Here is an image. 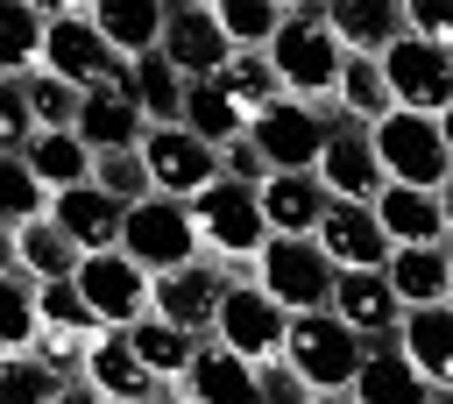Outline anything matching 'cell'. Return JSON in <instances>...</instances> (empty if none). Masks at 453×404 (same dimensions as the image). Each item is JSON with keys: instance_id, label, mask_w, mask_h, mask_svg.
I'll return each instance as SVG.
<instances>
[{"instance_id": "9a60e30c", "label": "cell", "mask_w": 453, "mask_h": 404, "mask_svg": "<svg viewBox=\"0 0 453 404\" xmlns=\"http://www.w3.org/2000/svg\"><path fill=\"white\" fill-rule=\"evenodd\" d=\"M319 184H326L333 198H347V206H375V198L389 191V170H382L368 128L333 120V142H326V156H319Z\"/></svg>"}, {"instance_id": "ab89813d", "label": "cell", "mask_w": 453, "mask_h": 404, "mask_svg": "<svg viewBox=\"0 0 453 404\" xmlns=\"http://www.w3.org/2000/svg\"><path fill=\"white\" fill-rule=\"evenodd\" d=\"M21 85H28V106H35V128H78V113H85V92L78 85H64L57 71H35Z\"/></svg>"}, {"instance_id": "e575fe53", "label": "cell", "mask_w": 453, "mask_h": 404, "mask_svg": "<svg viewBox=\"0 0 453 404\" xmlns=\"http://www.w3.org/2000/svg\"><path fill=\"white\" fill-rule=\"evenodd\" d=\"M389 113H396V99H389L382 57H347V71H340V120L375 128V120H389Z\"/></svg>"}, {"instance_id": "60d3db41", "label": "cell", "mask_w": 453, "mask_h": 404, "mask_svg": "<svg viewBox=\"0 0 453 404\" xmlns=\"http://www.w3.org/2000/svg\"><path fill=\"white\" fill-rule=\"evenodd\" d=\"M57 376L35 361V354H7L0 361V404H57Z\"/></svg>"}, {"instance_id": "5bb4252c", "label": "cell", "mask_w": 453, "mask_h": 404, "mask_svg": "<svg viewBox=\"0 0 453 404\" xmlns=\"http://www.w3.org/2000/svg\"><path fill=\"white\" fill-rule=\"evenodd\" d=\"M163 57H170L191 85L219 78V71L234 64V43H226V28H219V7H212V0H177V7H170V28H163Z\"/></svg>"}, {"instance_id": "816d5d0a", "label": "cell", "mask_w": 453, "mask_h": 404, "mask_svg": "<svg viewBox=\"0 0 453 404\" xmlns=\"http://www.w3.org/2000/svg\"><path fill=\"white\" fill-rule=\"evenodd\" d=\"M142 404H177V397H170V390H156V397H142Z\"/></svg>"}, {"instance_id": "52a82bcc", "label": "cell", "mask_w": 453, "mask_h": 404, "mask_svg": "<svg viewBox=\"0 0 453 404\" xmlns=\"http://www.w3.org/2000/svg\"><path fill=\"white\" fill-rule=\"evenodd\" d=\"M255 284H262L290 319H304V312H333L340 269L326 262V248H319V241H269V248H262V262H255Z\"/></svg>"}, {"instance_id": "3957f363", "label": "cell", "mask_w": 453, "mask_h": 404, "mask_svg": "<svg viewBox=\"0 0 453 404\" xmlns=\"http://www.w3.org/2000/svg\"><path fill=\"white\" fill-rule=\"evenodd\" d=\"M120 255L149 276H170V269H191L205 262V234H198V213L184 198H142L127 206V234H120Z\"/></svg>"}, {"instance_id": "ba28073f", "label": "cell", "mask_w": 453, "mask_h": 404, "mask_svg": "<svg viewBox=\"0 0 453 404\" xmlns=\"http://www.w3.org/2000/svg\"><path fill=\"white\" fill-rule=\"evenodd\" d=\"M333 120H340V113H326V106L283 99V106H269V113L248 128V142L269 156L276 177H319V156H326V142H333Z\"/></svg>"}, {"instance_id": "cb8c5ba5", "label": "cell", "mask_w": 453, "mask_h": 404, "mask_svg": "<svg viewBox=\"0 0 453 404\" xmlns=\"http://www.w3.org/2000/svg\"><path fill=\"white\" fill-rule=\"evenodd\" d=\"M184 397L191 404H262V383H255V361H241L234 347L205 340L191 376H184Z\"/></svg>"}, {"instance_id": "db71d44e", "label": "cell", "mask_w": 453, "mask_h": 404, "mask_svg": "<svg viewBox=\"0 0 453 404\" xmlns=\"http://www.w3.org/2000/svg\"><path fill=\"white\" fill-rule=\"evenodd\" d=\"M432 404H453V390H439V397H432Z\"/></svg>"}, {"instance_id": "bcb514c9", "label": "cell", "mask_w": 453, "mask_h": 404, "mask_svg": "<svg viewBox=\"0 0 453 404\" xmlns=\"http://www.w3.org/2000/svg\"><path fill=\"white\" fill-rule=\"evenodd\" d=\"M99 340V333H92ZM85 333H57V326H42V340H35V361L50 369V376H64V369H78L85 376V347H92Z\"/></svg>"}, {"instance_id": "7a4b0ae2", "label": "cell", "mask_w": 453, "mask_h": 404, "mask_svg": "<svg viewBox=\"0 0 453 404\" xmlns=\"http://www.w3.org/2000/svg\"><path fill=\"white\" fill-rule=\"evenodd\" d=\"M42 71H57L78 92H127L134 85V64L92 28V0L50 7V57H42Z\"/></svg>"}, {"instance_id": "7dc6e473", "label": "cell", "mask_w": 453, "mask_h": 404, "mask_svg": "<svg viewBox=\"0 0 453 404\" xmlns=\"http://www.w3.org/2000/svg\"><path fill=\"white\" fill-rule=\"evenodd\" d=\"M219 163H226V177H234V184H248V191H262V184L276 177V170H269V156H262L248 135H241L234 149H219Z\"/></svg>"}, {"instance_id": "d590c367", "label": "cell", "mask_w": 453, "mask_h": 404, "mask_svg": "<svg viewBox=\"0 0 453 404\" xmlns=\"http://www.w3.org/2000/svg\"><path fill=\"white\" fill-rule=\"evenodd\" d=\"M184 128H191L198 142H212V149H234L255 120H248V113L212 85V78H205V85H191V99H184Z\"/></svg>"}, {"instance_id": "f6af8a7d", "label": "cell", "mask_w": 453, "mask_h": 404, "mask_svg": "<svg viewBox=\"0 0 453 404\" xmlns=\"http://www.w3.org/2000/svg\"><path fill=\"white\" fill-rule=\"evenodd\" d=\"M255 383H262V404H311V397H319L283 354H276V361H255Z\"/></svg>"}, {"instance_id": "ac0fdd59", "label": "cell", "mask_w": 453, "mask_h": 404, "mask_svg": "<svg viewBox=\"0 0 453 404\" xmlns=\"http://www.w3.org/2000/svg\"><path fill=\"white\" fill-rule=\"evenodd\" d=\"M375 220L396 248H453V227H446V198L439 191H418V184H389L375 198Z\"/></svg>"}, {"instance_id": "f5cc1de1", "label": "cell", "mask_w": 453, "mask_h": 404, "mask_svg": "<svg viewBox=\"0 0 453 404\" xmlns=\"http://www.w3.org/2000/svg\"><path fill=\"white\" fill-rule=\"evenodd\" d=\"M311 404H354V397H347V390H340V397H311Z\"/></svg>"}, {"instance_id": "83f0119b", "label": "cell", "mask_w": 453, "mask_h": 404, "mask_svg": "<svg viewBox=\"0 0 453 404\" xmlns=\"http://www.w3.org/2000/svg\"><path fill=\"white\" fill-rule=\"evenodd\" d=\"M7 262H21L35 284H71V276L85 269V248H78L57 220H35V227L7 234Z\"/></svg>"}, {"instance_id": "c3c4849f", "label": "cell", "mask_w": 453, "mask_h": 404, "mask_svg": "<svg viewBox=\"0 0 453 404\" xmlns=\"http://www.w3.org/2000/svg\"><path fill=\"white\" fill-rule=\"evenodd\" d=\"M57 404H113V397H106V390H92V383H64V390H57Z\"/></svg>"}, {"instance_id": "d4e9b609", "label": "cell", "mask_w": 453, "mask_h": 404, "mask_svg": "<svg viewBox=\"0 0 453 404\" xmlns=\"http://www.w3.org/2000/svg\"><path fill=\"white\" fill-rule=\"evenodd\" d=\"M326 21L347 43V57H389L403 43V7H389V0H333Z\"/></svg>"}, {"instance_id": "44dd1931", "label": "cell", "mask_w": 453, "mask_h": 404, "mask_svg": "<svg viewBox=\"0 0 453 404\" xmlns=\"http://www.w3.org/2000/svg\"><path fill=\"white\" fill-rule=\"evenodd\" d=\"M78 383H92V390H106L113 404H142V397H156L163 383L142 369V354H134V340L127 333H99L92 347H85V376Z\"/></svg>"}, {"instance_id": "7402d4cb", "label": "cell", "mask_w": 453, "mask_h": 404, "mask_svg": "<svg viewBox=\"0 0 453 404\" xmlns=\"http://www.w3.org/2000/svg\"><path fill=\"white\" fill-rule=\"evenodd\" d=\"M92 28H99L127 64H142V57H156V50H163L170 7H156V0H92Z\"/></svg>"}, {"instance_id": "d6986e66", "label": "cell", "mask_w": 453, "mask_h": 404, "mask_svg": "<svg viewBox=\"0 0 453 404\" xmlns=\"http://www.w3.org/2000/svg\"><path fill=\"white\" fill-rule=\"evenodd\" d=\"M50 220H57L85 255H113V248H120V234H127V206H120V198H106L99 184L57 191V198H50Z\"/></svg>"}, {"instance_id": "836d02e7", "label": "cell", "mask_w": 453, "mask_h": 404, "mask_svg": "<svg viewBox=\"0 0 453 404\" xmlns=\"http://www.w3.org/2000/svg\"><path fill=\"white\" fill-rule=\"evenodd\" d=\"M212 85H219L248 120H262L269 106H283V99H290V92H283V78H276V64H269V57H255V50H234V64H226Z\"/></svg>"}, {"instance_id": "6da1fadb", "label": "cell", "mask_w": 453, "mask_h": 404, "mask_svg": "<svg viewBox=\"0 0 453 404\" xmlns=\"http://www.w3.org/2000/svg\"><path fill=\"white\" fill-rule=\"evenodd\" d=\"M269 64H276V78H283V92H290V99H304V106H319V99H340V71H347V43L333 35V21H326V7H290V21H283V35L269 43Z\"/></svg>"}, {"instance_id": "4316f807", "label": "cell", "mask_w": 453, "mask_h": 404, "mask_svg": "<svg viewBox=\"0 0 453 404\" xmlns=\"http://www.w3.org/2000/svg\"><path fill=\"white\" fill-rule=\"evenodd\" d=\"M71 135H78L92 156H113V149H142L149 120H142V106H134L127 92H85V113H78Z\"/></svg>"}, {"instance_id": "277c9868", "label": "cell", "mask_w": 453, "mask_h": 404, "mask_svg": "<svg viewBox=\"0 0 453 404\" xmlns=\"http://www.w3.org/2000/svg\"><path fill=\"white\" fill-rule=\"evenodd\" d=\"M283 361H290L319 397H340V390H354V376H361V361H368V340H361L340 312H304V319H290V333H283Z\"/></svg>"}, {"instance_id": "d6a6232c", "label": "cell", "mask_w": 453, "mask_h": 404, "mask_svg": "<svg viewBox=\"0 0 453 404\" xmlns=\"http://www.w3.org/2000/svg\"><path fill=\"white\" fill-rule=\"evenodd\" d=\"M42 57H50V7L42 0L7 7V21H0V64H7V78H35Z\"/></svg>"}, {"instance_id": "f546056e", "label": "cell", "mask_w": 453, "mask_h": 404, "mask_svg": "<svg viewBox=\"0 0 453 404\" xmlns=\"http://www.w3.org/2000/svg\"><path fill=\"white\" fill-rule=\"evenodd\" d=\"M127 340H134V354H142V369L163 383V390H184V376H191V361H198V333H184V326H170V319H142V326H127Z\"/></svg>"}, {"instance_id": "9c48e42d", "label": "cell", "mask_w": 453, "mask_h": 404, "mask_svg": "<svg viewBox=\"0 0 453 404\" xmlns=\"http://www.w3.org/2000/svg\"><path fill=\"white\" fill-rule=\"evenodd\" d=\"M78 291H85V305H92L99 333H127V326H142V319L156 312V276H149V269H134L120 248H113V255H85Z\"/></svg>"}, {"instance_id": "4dcf8cb0", "label": "cell", "mask_w": 453, "mask_h": 404, "mask_svg": "<svg viewBox=\"0 0 453 404\" xmlns=\"http://www.w3.org/2000/svg\"><path fill=\"white\" fill-rule=\"evenodd\" d=\"M127 99L142 106V120L149 128H184V99H191V78L156 50V57H142L134 64V85H127Z\"/></svg>"}, {"instance_id": "603a6c76", "label": "cell", "mask_w": 453, "mask_h": 404, "mask_svg": "<svg viewBox=\"0 0 453 404\" xmlns=\"http://www.w3.org/2000/svg\"><path fill=\"white\" fill-rule=\"evenodd\" d=\"M382 276H389V291L403 298V312L453 305V248H396Z\"/></svg>"}, {"instance_id": "5b68a950", "label": "cell", "mask_w": 453, "mask_h": 404, "mask_svg": "<svg viewBox=\"0 0 453 404\" xmlns=\"http://www.w3.org/2000/svg\"><path fill=\"white\" fill-rule=\"evenodd\" d=\"M368 142H375V156H382V170H389V184H418V191H446V177H453V149H446V128L432 120V113H389V120H375L368 128Z\"/></svg>"}, {"instance_id": "681fc988", "label": "cell", "mask_w": 453, "mask_h": 404, "mask_svg": "<svg viewBox=\"0 0 453 404\" xmlns=\"http://www.w3.org/2000/svg\"><path fill=\"white\" fill-rule=\"evenodd\" d=\"M439 128H446V149H453V106H446V113H439Z\"/></svg>"}, {"instance_id": "4fadbf2b", "label": "cell", "mask_w": 453, "mask_h": 404, "mask_svg": "<svg viewBox=\"0 0 453 404\" xmlns=\"http://www.w3.org/2000/svg\"><path fill=\"white\" fill-rule=\"evenodd\" d=\"M283 333H290V312L262 284H234L226 305H219V326H212V340L234 347L241 361H276L283 354Z\"/></svg>"}, {"instance_id": "8fae6325", "label": "cell", "mask_w": 453, "mask_h": 404, "mask_svg": "<svg viewBox=\"0 0 453 404\" xmlns=\"http://www.w3.org/2000/svg\"><path fill=\"white\" fill-rule=\"evenodd\" d=\"M382 78H389V99L403 106V113H446L453 106V50H439V43H418V35H403L389 57H382Z\"/></svg>"}, {"instance_id": "1f68e13d", "label": "cell", "mask_w": 453, "mask_h": 404, "mask_svg": "<svg viewBox=\"0 0 453 404\" xmlns=\"http://www.w3.org/2000/svg\"><path fill=\"white\" fill-rule=\"evenodd\" d=\"M21 156H28V170L50 184V198H57V191H78V184H92V163H99V156H92V149H85L71 128H42V135H35Z\"/></svg>"}, {"instance_id": "f907efd6", "label": "cell", "mask_w": 453, "mask_h": 404, "mask_svg": "<svg viewBox=\"0 0 453 404\" xmlns=\"http://www.w3.org/2000/svg\"><path fill=\"white\" fill-rule=\"evenodd\" d=\"M439 198H446V227H453V177H446V191H439Z\"/></svg>"}, {"instance_id": "f35d334b", "label": "cell", "mask_w": 453, "mask_h": 404, "mask_svg": "<svg viewBox=\"0 0 453 404\" xmlns=\"http://www.w3.org/2000/svg\"><path fill=\"white\" fill-rule=\"evenodd\" d=\"M92 184H99L106 198H120V206H142V198H156V177H149L142 149H113V156H99V163H92Z\"/></svg>"}, {"instance_id": "7c38bea8", "label": "cell", "mask_w": 453, "mask_h": 404, "mask_svg": "<svg viewBox=\"0 0 453 404\" xmlns=\"http://www.w3.org/2000/svg\"><path fill=\"white\" fill-rule=\"evenodd\" d=\"M226 291H234V269L205 255V262H191V269H170V276H156V319H170V326H184V333L212 340Z\"/></svg>"}, {"instance_id": "8992f818", "label": "cell", "mask_w": 453, "mask_h": 404, "mask_svg": "<svg viewBox=\"0 0 453 404\" xmlns=\"http://www.w3.org/2000/svg\"><path fill=\"white\" fill-rule=\"evenodd\" d=\"M191 213H198V234H205L212 262H262V248L276 241L269 220H262V191H248L234 177H219L205 198H191Z\"/></svg>"}, {"instance_id": "f1b7e54d", "label": "cell", "mask_w": 453, "mask_h": 404, "mask_svg": "<svg viewBox=\"0 0 453 404\" xmlns=\"http://www.w3.org/2000/svg\"><path fill=\"white\" fill-rule=\"evenodd\" d=\"M396 347L411 354V369H418L432 390H453V305L403 312V333H396Z\"/></svg>"}, {"instance_id": "8d00e7d4", "label": "cell", "mask_w": 453, "mask_h": 404, "mask_svg": "<svg viewBox=\"0 0 453 404\" xmlns=\"http://www.w3.org/2000/svg\"><path fill=\"white\" fill-rule=\"evenodd\" d=\"M212 7H219L226 43H234V50H255V57H269V43H276L283 21H290V7H269V0H212Z\"/></svg>"}, {"instance_id": "e0dca14e", "label": "cell", "mask_w": 453, "mask_h": 404, "mask_svg": "<svg viewBox=\"0 0 453 404\" xmlns=\"http://www.w3.org/2000/svg\"><path fill=\"white\" fill-rule=\"evenodd\" d=\"M333 312H340L368 347H389V340L403 333V298L389 291V276H382V269H354V276H340Z\"/></svg>"}, {"instance_id": "b9f144b4", "label": "cell", "mask_w": 453, "mask_h": 404, "mask_svg": "<svg viewBox=\"0 0 453 404\" xmlns=\"http://www.w3.org/2000/svg\"><path fill=\"white\" fill-rule=\"evenodd\" d=\"M35 305H42V326H57V333H99V319H92V305H85V291H78V276L71 284H42L35 291Z\"/></svg>"}, {"instance_id": "ffe728a7", "label": "cell", "mask_w": 453, "mask_h": 404, "mask_svg": "<svg viewBox=\"0 0 453 404\" xmlns=\"http://www.w3.org/2000/svg\"><path fill=\"white\" fill-rule=\"evenodd\" d=\"M326 206H333V191L319 177H269L262 184V220H269L276 241H319Z\"/></svg>"}, {"instance_id": "2e32d148", "label": "cell", "mask_w": 453, "mask_h": 404, "mask_svg": "<svg viewBox=\"0 0 453 404\" xmlns=\"http://www.w3.org/2000/svg\"><path fill=\"white\" fill-rule=\"evenodd\" d=\"M319 248H326V262H333L340 276H354V269H389V255H396V241L382 234L375 206H347V198H333V206H326Z\"/></svg>"}, {"instance_id": "74e56055", "label": "cell", "mask_w": 453, "mask_h": 404, "mask_svg": "<svg viewBox=\"0 0 453 404\" xmlns=\"http://www.w3.org/2000/svg\"><path fill=\"white\" fill-rule=\"evenodd\" d=\"M0 206H7V234L50 220V184L28 170V156H0Z\"/></svg>"}, {"instance_id": "7bdbcfd3", "label": "cell", "mask_w": 453, "mask_h": 404, "mask_svg": "<svg viewBox=\"0 0 453 404\" xmlns=\"http://www.w3.org/2000/svg\"><path fill=\"white\" fill-rule=\"evenodd\" d=\"M35 135H42V128H35L28 85H21V78H7V85H0V156H21Z\"/></svg>"}, {"instance_id": "ee69618b", "label": "cell", "mask_w": 453, "mask_h": 404, "mask_svg": "<svg viewBox=\"0 0 453 404\" xmlns=\"http://www.w3.org/2000/svg\"><path fill=\"white\" fill-rule=\"evenodd\" d=\"M403 35L453 50V0H403Z\"/></svg>"}, {"instance_id": "484cf974", "label": "cell", "mask_w": 453, "mask_h": 404, "mask_svg": "<svg viewBox=\"0 0 453 404\" xmlns=\"http://www.w3.org/2000/svg\"><path fill=\"white\" fill-rule=\"evenodd\" d=\"M354 404H432L439 390L411 369V354L389 340V347H368V361H361V376H354V390H347Z\"/></svg>"}, {"instance_id": "30bf717a", "label": "cell", "mask_w": 453, "mask_h": 404, "mask_svg": "<svg viewBox=\"0 0 453 404\" xmlns=\"http://www.w3.org/2000/svg\"><path fill=\"white\" fill-rule=\"evenodd\" d=\"M142 163H149V177H156V191L163 198H205L219 177H226V163H219V149L212 142H198L191 128H149L142 135Z\"/></svg>"}]
</instances>
